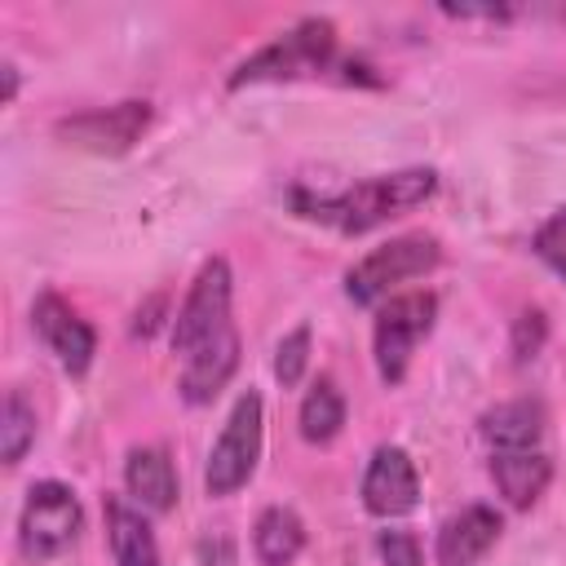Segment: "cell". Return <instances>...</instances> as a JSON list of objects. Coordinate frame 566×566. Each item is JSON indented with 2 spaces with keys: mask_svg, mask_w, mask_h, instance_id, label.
Segmentation results:
<instances>
[{
  "mask_svg": "<svg viewBox=\"0 0 566 566\" xmlns=\"http://www.w3.org/2000/svg\"><path fill=\"white\" fill-rule=\"evenodd\" d=\"M234 332L230 318V265L221 256L203 261V270L195 274L177 318H172V354L190 358L195 349H208L217 340H226Z\"/></svg>",
  "mask_w": 566,
  "mask_h": 566,
  "instance_id": "obj_4",
  "label": "cell"
},
{
  "mask_svg": "<svg viewBox=\"0 0 566 566\" xmlns=\"http://www.w3.org/2000/svg\"><path fill=\"white\" fill-rule=\"evenodd\" d=\"M526 336H531V349H539V340H544V318L531 310V314H522V323H517V358L526 354Z\"/></svg>",
  "mask_w": 566,
  "mask_h": 566,
  "instance_id": "obj_23",
  "label": "cell"
},
{
  "mask_svg": "<svg viewBox=\"0 0 566 566\" xmlns=\"http://www.w3.org/2000/svg\"><path fill=\"white\" fill-rule=\"evenodd\" d=\"M376 548H380V562L385 566H420V544L407 531H380Z\"/></svg>",
  "mask_w": 566,
  "mask_h": 566,
  "instance_id": "obj_22",
  "label": "cell"
},
{
  "mask_svg": "<svg viewBox=\"0 0 566 566\" xmlns=\"http://www.w3.org/2000/svg\"><path fill=\"white\" fill-rule=\"evenodd\" d=\"M433 318H438V296L433 292H402V296H389L376 310L371 349H376V371H380L385 385H402L416 345L433 332Z\"/></svg>",
  "mask_w": 566,
  "mask_h": 566,
  "instance_id": "obj_5",
  "label": "cell"
},
{
  "mask_svg": "<svg viewBox=\"0 0 566 566\" xmlns=\"http://www.w3.org/2000/svg\"><path fill=\"white\" fill-rule=\"evenodd\" d=\"M340 66L336 57V27L327 18H301L283 35H274L265 49H256L239 71L230 75V88L248 84H292V80H323Z\"/></svg>",
  "mask_w": 566,
  "mask_h": 566,
  "instance_id": "obj_2",
  "label": "cell"
},
{
  "mask_svg": "<svg viewBox=\"0 0 566 566\" xmlns=\"http://www.w3.org/2000/svg\"><path fill=\"white\" fill-rule=\"evenodd\" d=\"M345 424V398L332 376H318L301 398V438L314 447H327Z\"/></svg>",
  "mask_w": 566,
  "mask_h": 566,
  "instance_id": "obj_18",
  "label": "cell"
},
{
  "mask_svg": "<svg viewBox=\"0 0 566 566\" xmlns=\"http://www.w3.org/2000/svg\"><path fill=\"white\" fill-rule=\"evenodd\" d=\"M420 500V478L416 464L402 447H376L363 473V504L376 517H402Z\"/></svg>",
  "mask_w": 566,
  "mask_h": 566,
  "instance_id": "obj_10",
  "label": "cell"
},
{
  "mask_svg": "<svg viewBox=\"0 0 566 566\" xmlns=\"http://www.w3.org/2000/svg\"><path fill=\"white\" fill-rule=\"evenodd\" d=\"M305 363H310V327H296V332H287V336L279 340V349H274V376H279V385H283V389L301 385Z\"/></svg>",
  "mask_w": 566,
  "mask_h": 566,
  "instance_id": "obj_20",
  "label": "cell"
},
{
  "mask_svg": "<svg viewBox=\"0 0 566 566\" xmlns=\"http://www.w3.org/2000/svg\"><path fill=\"white\" fill-rule=\"evenodd\" d=\"M31 323H35V332H40L44 349H49L71 376H84V371H88L93 349H97V336H93V327H88L62 296L44 292V296L31 305Z\"/></svg>",
  "mask_w": 566,
  "mask_h": 566,
  "instance_id": "obj_9",
  "label": "cell"
},
{
  "mask_svg": "<svg viewBox=\"0 0 566 566\" xmlns=\"http://www.w3.org/2000/svg\"><path fill=\"white\" fill-rule=\"evenodd\" d=\"M535 252L544 265H553L566 279V208H557L539 230H535Z\"/></svg>",
  "mask_w": 566,
  "mask_h": 566,
  "instance_id": "obj_21",
  "label": "cell"
},
{
  "mask_svg": "<svg viewBox=\"0 0 566 566\" xmlns=\"http://www.w3.org/2000/svg\"><path fill=\"white\" fill-rule=\"evenodd\" d=\"M13 97H18V66L4 62V102H13Z\"/></svg>",
  "mask_w": 566,
  "mask_h": 566,
  "instance_id": "obj_24",
  "label": "cell"
},
{
  "mask_svg": "<svg viewBox=\"0 0 566 566\" xmlns=\"http://www.w3.org/2000/svg\"><path fill=\"white\" fill-rule=\"evenodd\" d=\"M433 190H438L433 168H402V172L363 177V181H354L345 190H332V195L292 190V208H296V217L332 226L340 234H367V230L420 208L424 199H433Z\"/></svg>",
  "mask_w": 566,
  "mask_h": 566,
  "instance_id": "obj_1",
  "label": "cell"
},
{
  "mask_svg": "<svg viewBox=\"0 0 566 566\" xmlns=\"http://www.w3.org/2000/svg\"><path fill=\"white\" fill-rule=\"evenodd\" d=\"M124 482L133 500L150 513H168L177 504V473L164 447H133L124 460Z\"/></svg>",
  "mask_w": 566,
  "mask_h": 566,
  "instance_id": "obj_13",
  "label": "cell"
},
{
  "mask_svg": "<svg viewBox=\"0 0 566 566\" xmlns=\"http://www.w3.org/2000/svg\"><path fill=\"white\" fill-rule=\"evenodd\" d=\"M106 539L115 566H159V544L150 522L124 500H106Z\"/></svg>",
  "mask_w": 566,
  "mask_h": 566,
  "instance_id": "obj_16",
  "label": "cell"
},
{
  "mask_svg": "<svg viewBox=\"0 0 566 566\" xmlns=\"http://www.w3.org/2000/svg\"><path fill=\"white\" fill-rule=\"evenodd\" d=\"M553 478L548 455L535 451H491V482L513 509H531Z\"/></svg>",
  "mask_w": 566,
  "mask_h": 566,
  "instance_id": "obj_12",
  "label": "cell"
},
{
  "mask_svg": "<svg viewBox=\"0 0 566 566\" xmlns=\"http://www.w3.org/2000/svg\"><path fill=\"white\" fill-rule=\"evenodd\" d=\"M482 438L491 451H535L544 442V411L539 402H500L495 411L482 416Z\"/></svg>",
  "mask_w": 566,
  "mask_h": 566,
  "instance_id": "obj_15",
  "label": "cell"
},
{
  "mask_svg": "<svg viewBox=\"0 0 566 566\" xmlns=\"http://www.w3.org/2000/svg\"><path fill=\"white\" fill-rule=\"evenodd\" d=\"M31 442H35V407L22 398V389H9L4 416H0V451H4V464H18Z\"/></svg>",
  "mask_w": 566,
  "mask_h": 566,
  "instance_id": "obj_19",
  "label": "cell"
},
{
  "mask_svg": "<svg viewBox=\"0 0 566 566\" xmlns=\"http://www.w3.org/2000/svg\"><path fill=\"white\" fill-rule=\"evenodd\" d=\"M261 433H265V407H261V394L248 389V394L234 402V411H230L221 438H217L212 451H208V469H203L208 495H234V491L256 473Z\"/></svg>",
  "mask_w": 566,
  "mask_h": 566,
  "instance_id": "obj_6",
  "label": "cell"
},
{
  "mask_svg": "<svg viewBox=\"0 0 566 566\" xmlns=\"http://www.w3.org/2000/svg\"><path fill=\"white\" fill-rule=\"evenodd\" d=\"M442 261V248L433 234H398L380 248H371L349 274H345V292L354 305H376L385 301L398 283L429 274Z\"/></svg>",
  "mask_w": 566,
  "mask_h": 566,
  "instance_id": "obj_3",
  "label": "cell"
},
{
  "mask_svg": "<svg viewBox=\"0 0 566 566\" xmlns=\"http://www.w3.org/2000/svg\"><path fill=\"white\" fill-rule=\"evenodd\" d=\"M146 124H150L146 102H119V106H106V111H84V115L62 119L57 137L66 146H80V150H93V155H124L146 133Z\"/></svg>",
  "mask_w": 566,
  "mask_h": 566,
  "instance_id": "obj_8",
  "label": "cell"
},
{
  "mask_svg": "<svg viewBox=\"0 0 566 566\" xmlns=\"http://www.w3.org/2000/svg\"><path fill=\"white\" fill-rule=\"evenodd\" d=\"M239 367V332H230L226 340L208 345V349H195L190 358H181V398L186 402H212L226 380L234 376Z\"/></svg>",
  "mask_w": 566,
  "mask_h": 566,
  "instance_id": "obj_14",
  "label": "cell"
},
{
  "mask_svg": "<svg viewBox=\"0 0 566 566\" xmlns=\"http://www.w3.org/2000/svg\"><path fill=\"white\" fill-rule=\"evenodd\" d=\"M80 500L71 486L62 482H35L27 491V504H22V517H18V544L31 562H49L57 553H66L80 535Z\"/></svg>",
  "mask_w": 566,
  "mask_h": 566,
  "instance_id": "obj_7",
  "label": "cell"
},
{
  "mask_svg": "<svg viewBox=\"0 0 566 566\" xmlns=\"http://www.w3.org/2000/svg\"><path fill=\"white\" fill-rule=\"evenodd\" d=\"M252 548L261 566H292L305 548V522L292 509H265L252 526Z\"/></svg>",
  "mask_w": 566,
  "mask_h": 566,
  "instance_id": "obj_17",
  "label": "cell"
},
{
  "mask_svg": "<svg viewBox=\"0 0 566 566\" xmlns=\"http://www.w3.org/2000/svg\"><path fill=\"white\" fill-rule=\"evenodd\" d=\"M500 539V513L486 504H469L451 513L438 531V566H478Z\"/></svg>",
  "mask_w": 566,
  "mask_h": 566,
  "instance_id": "obj_11",
  "label": "cell"
}]
</instances>
